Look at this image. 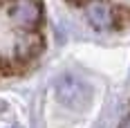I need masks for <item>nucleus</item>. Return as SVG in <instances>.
I'll use <instances>...</instances> for the list:
<instances>
[{
    "label": "nucleus",
    "instance_id": "nucleus-1",
    "mask_svg": "<svg viewBox=\"0 0 130 128\" xmlns=\"http://www.w3.org/2000/svg\"><path fill=\"white\" fill-rule=\"evenodd\" d=\"M54 92H56V99L63 103V106L72 108V110H83L90 103V97H92L90 86L83 79L74 77V74L58 77L56 86H54Z\"/></svg>",
    "mask_w": 130,
    "mask_h": 128
},
{
    "label": "nucleus",
    "instance_id": "nucleus-2",
    "mask_svg": "<svg viewBox=\"0 0 130 128\" xmlns=\"http://www.w3.org/2000/svg\"><path fill=\"white\" fill-rule=\"evenodd\" d=\"M7 13H9V20L23 32H38L43 23L40 0H11Z\"/></svg>",
    "mask_w": 130,
    "mask_h": 128
},
{
    "label": "nucleus",
    "instance_id": "nucleus-3",
    "mask_svg": "<svg viewBox=\"0 0 130 128\" xmlns=\"http://www.w3.org/2000/svg\"><path fill=\"white\" fill-rule=\"evenodd\" d=\"M83 9H85V18H88L92 29L105 32V29L117 27V11H115V7L110 2H105V0H88L83 5Z\"/></svg>",
    "mask_w": 130,
    "mask_h": 128
},
{
    "label": "nucleus",
    "instance_id": "nucleus-4",
    "mask_svg": "<svg viewBox=\"0 0 130 128\" xmlns=\"http://www.w3.org/2000/svg\"><path fill=\"white\" fill-rule=\"evenodd\" d=\"M121 128H130V115L126 117V119H123V121H121Z\"/></svg>",
    "mask_w": 130,
    "mask_h": 128
}]
</instances>
